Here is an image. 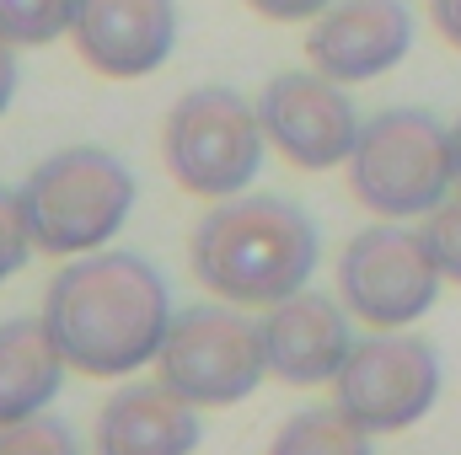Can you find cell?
<instances>
[{
	"label": "cell",
	"mask_w": 461,
	"mask_h": 455,
	"mask_svg": "<svg viewBox=\"0 0 461 455\" xmlns=\"http://www.w3.org/2000/svg\"><path fill=\"white\" fill-rule=\"evenodd\" d=\"M43 322L59 353L86 375H129L161 353L172 306L161 273L134 252H97L49 284Z\"/></svg>",
	"instance_id": "6da1fadb"
},
{
	"label": "cell",
	"mask_w": 461,
	"mask_h": 455,
	"mask_svg": "<svg viewBox=\"0 0 461 455\" xmlns=\"http://www.w3.org/2000/svg\"><path fill=\"white\" fill-rule=\"evenodd\" d=\"M317 268V230L285 199H230L194 230V273L236 306H279Z\"/></svg>",
	"instance_id": "7a4b0ae2"
},
{
	"label": "cell",
	"mask_w": 461,
	"mask_h": 455,
	"mask_svg": "<svg viewBox=\"0 0 461 455\" xmlns=\"http://www.w3.org/2000/svg\"><path fill=\"white\" fill-rule=\"evenodd\" d=\"M348 188L370 215H429L446 204V188H456V145L419 108L381 113L359 129V145L348 156Z\"/></svg>",
	"instance_id": "3957f363"
},
{
	"label": "cell",
	"mask_w": 461,
	"mask_h": 455,
	"mask_svg": "<svg viewBox=\"0 0 461 455\" xmlns=\"http://www.w3.org/2000/svg\"><path fill=\"white\" fill-rule=\"evenodd\" d=\"M22 210H27L32 246H43L54 257L92 252L129 220L134 177L118 156L97 150V145H76V150L49 156L22 183Z\"/></svg>",
	"instance_id": "277c9868"
},
{
	"label": "cell",
	"mask_w": 461,
	"mask_h": 455,
	"mask_svg": "<svg viewBox=\"0 0 461 455\" xmlns=\"http://www.w3.org/2000/svg\"><path fill=\"white\" fill-rule=\"evenodd\" d=\"M156 364H161V386H172L183 402L226 407L252 397L268 370L263 327L226 306H188L183 317H172Z\"/></svg>",
	"instance_id": "5b68a950"
},
{
	"label": "cell",
	"mask_w": 461,
	"mask_h": 455,
	"mask_svg": "<svg viewBox=\"0 0 461 455\" xmlns=\"http://www.w3.org/2000/svg\"><path fill=\"white\" fill-rule=\"evenodd\" d=\"M263 118L226 86L188 92L167 118V166L188 193L230 199L258 177L263 161Z\"/></svg>",
	"instance_id": "8992f818"
},
{
	"label": "cell",
	"mask_w": 461,
	"mask_h": 455,
	"mask_svg": "<svg viewBox=\"0 0 461 455\" xmlns=\"http://www.w3.org/2000/svg\"><path fill=\"white\" fill-rule=\"evenodd\" d=\"M339 407L359 429L392 434L419 424L440 397V359L424 338H370L348 348L344 370L333 375Z\"/></svg>",
	"instance_id": "52a82bcc"
},
{
	"label": "cell",
	"mask_w": 461,
	"mask_h": 455,
	"mask_svg": "<svg viewBox=\"0 0 461 455\" xmlns=\"http://www.w3.org/2000/svg\"><path fill=\"white\" fill-rule=\"evenodd\" d=\"M339 284H344L348 311H359L365 322L408 327L413 317H424L435 306L440 268H435L424 236L402 226H370L344 246Z\"/></svg>",
	"instance_id": "ba28073f"
},
{
	"label": "cell",
	"mask_w": 461,
	"mask_h": 455,
	"mask_svg": "<svg viewBox=\"0 0 461 455\" xmlns=\"http://www.w3.org/2000/svg\"><path fill=\"white\" fill-rule=\"evenodd\" d=\"M258 118H263V134L306 172L339 166L359 145L354 103L328 76H279V81H268Z\"/></svg>",
	"instance_id": "9c48e42d"
},
{
	"label": "cell",
	"mask_w": 461,
	"mask_h": 455,
	"mask_svg": "<svg viewBox=\"0 0 461 455\" xmlns=\"http://www.w3.org/2000/svg\"><path fill=\"white\" fill-rule=\"evenodd\" d=\"M70 38L81 59L113 81L150 76L177 43L172 0H76Z\"/></svg>",
	"instance_id": "30bf717a"
},
{
	"label": "cell",
	"mask_w": 461,
	"mask_h": 455,
	"mask_svg": "<svg viewBox=\"0 0 461 455\" xmlns=\"http://www.w3.org/2000/svg\"><path fill=\"white\" fill-rule=\"evenodd\" d=\"M413 43V16L402 0H339L306 38V54L328 81H370L392 70Z\"/></svg>",
	"instance_id": "8fae6325"
},
{
	"label": "cell",
	"mask_w": 461,
	"mask_h": 455,
	"mask_svg": "<svg viewBox=\"0 0 461 455\" xmlns=\"http://www.w3.org/2000/svg\"><path fill=\"white\" fill-rule=\"evenodd\" d=\"M348 322L344 311L322 295H290L268 311L263 322V353H268V370L290 386H317V380H333L348 359Z\"/></svg>",
	"instance_id": "7c38bea8"
},
{
	"label": "cell",
	"mask_w": 461,
	"mask_h": 455,
	"mask_svg": "<svg viewBox=\"0 0 461 455\" xmlns=\"http://www.w3.org/2000/svg\"><path fill=\"white\" fill-rule=\"evenodd\" d=\"M194 445V402L172 386H123L97 418V455H188Z\"/></svg>",
	"instance_id": "4fadbf2b"
},
{
	"label": "cell",
	"mask_w": 461,
	"mask_h": 455,
	"mask_svg": "<svg viewBox=\"0 0 461 455\" xmlns=\"http://www.w3.org/2000/svg\"><path fill=\"white\" fill-rule=\"evenodd\" d=\"M65 353L49 322H5L0 327V429L32 418L49 397H59Z\"/></svg>",
	"instance_id": "5bb4252c"
},
{
	"label": "cell",
	"mask_w": 461,
	"mask_h": 455,
	"mask_svg": "<svg viewBox=\"0 0 461 455\" xmlns=\"http://www.w3.org/2000/svg\"><path fill=\"white\" fill-rule=\"evenodd\" d=\"M268 455H370V429H359L344 407H317L290 418Z\"/></svg>",
	"instance_id": "9a60e30c"
},
{
	"label": "cell",
	"mask_w": 461,
	"mask_h": 455,
	"mask_svg": "<svg viewBox=\"0 0 461 455\" xmlns=\"http://www.w3.org/2000/svg\"><path fill=\"white\" fill-rule=\"evenodd\" d=\"M76 0H0V38L11 43H49L70 32Z\"/></svg>",
	"instance_id": "2e32d148"
},
{
	"label": "cell",
	"mask_w": 461,
	"mask_h": 455,
	"mask_svg": "<svg viewBox=\"0 0 461 455\" xmlns=\"http://www.w3.org/2000/svg\"><path fill=\"white\" fill-rule=\"evenodd\" d=\"M0 455H76V440H70L65 424L32 413V418L0 429Z\"/></svg>",
	"instance_id": "e0dca14e"
},
{
	"label": "cell",
	"mask_w": 461,
	"mask_h": 455,
	"mask_svg": "<svg viewBox=\"0 0 461 455\" xmlns=\"http://www.w3.org/2000/svg\"><path fill=\"white\" fill-rule=\"evenodd\" d=\"M419 236H424V246H429V257H435L440 279L461 284V199H456V204L429 210V226L419 230Z\"/></svg>",
	"instance_id": "ac0fdd59"
},
{
	"label": "cell",
	"mask_w": 461,
	"mask_h": 455,
	"mask_svg": "<svg viewBox=\"0 0 461 455\" xmlns=\"http://www.w3.org/2000/svg\"><path fill=\"white\" fill-rule=\"evenodd\" d=\"M27 246H32V230H27L22 193L0 188V279H11V273L27 263Z\"/></svg>",
	"instance_id": "d6986e66"
},
{
	"label": "cell",
	"mask_w": 461,
	"mask_h": 455,
	"mask_svg": "<svg viewBox=\"0 0 461 455\" xmlns=\"http://www.w3.org/2000/svg\"><path fill=\"white\" fill-rule=\"evenodd\" d=\"M247 5L263 11V16H274V22H301V16L328 11V0H247Z\"/></svg>",
	"instance_id": "ffe728a7"
},
{
	"label": "cell",
	"mask_w": 461,
	"mask_h": 455,
	"mask_svg": "<svg viewBox=\"0 0 461 455\" xmlns=\"http://www.w3.org/2000/svg\"><path fill=\"white\" fill-rule=\"evenodd\" d=\"M429 16H435V27L446 32V43L461 49V0H429Z\"/></svg>",
	"instance_id": "44dd1931"
},
{
	"label": "cell",
	"mask_w": 461,
	"mask_h": 455,
	"mask_svg": "<svg viewBox=\"0 0 461 455\" xmlns=\"http://www.w3.org/2000/svg\"><path fill=\"white\" fill-rule=\"evenodd\" d=\"M11 97H16V43L0 38V113L11 108Z\"/></svg>",
	"instance_id": "7402d4cb"
},
{
	"label": "cell",
	"mask_w": 461,
	"mask_h": 455,
	"mask_svg": "<svg viewBox=\"0 0 461 455\" xmlns=\"http://www.w3.org/2000/svg\"><path fill=\"white\" fill-rule=\"evenodd\" d=\"M451 145H456V188H461V123L451 129Z\"/></svg>",
	"instance_id": "603a6c76"
}]
</instances>
